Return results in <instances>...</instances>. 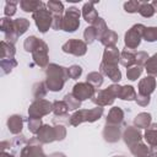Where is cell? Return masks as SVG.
Returning a JSON list of instances; mask_svg holds the SVG:
<instances>
[{
    "instance_id": "obj_1",
    "label": "cell",
    "mask_w": 157,
    "mask_h": 157,
    "mask_svg": "<svg viewBox=\"0 0 157 157\" xmlns=\"http://www.w3.org/2000/svg\"><path fill=\"white\" fill-rule=\"evenodd\" d=\"M69 78L70 77L67 74V67L52 63L45 69V85L52 92L61 91Z\"/></svg>"
},
{
    "instance_id": "obj_2",
    "label": "cell",
    "mask_w": 157,
    "mask_h": 157,
    "mask_svg": "<svg viewBox=\"0 0 157 157\" xmlns=\"http://www.w3.org/2000/svg\"><path fill=\"white\" fill-rule=\"evenodd\" d=\"M103 112H104L103 107H98V105L92 108V109H78L72 115H70L69 124L71 126H77L85 121H88V123L97 121L102 118Z\"/></svg>"
},
{
    "instance_id": "obj_3",
    "label": "cell",
    "mask_w": 157,
    "mask_h": 157,
    "mask_svg": "<svg viewBox=\"0 0 157 157\" xmlns=\"http://www.w3.org/2000/svg\"><path fill=\"white\" fill-rule=\"evenodd\" d=\"M120 88L121 86H119L118 83H113L110 86H108L104 90H98L96 92V94L91 98V101L98 105V107H105V105H112L115 101V98L119 97L120 93Z\"/></svg>"
},
{
    "instance_id": "obj_4",
    "label": "cell",
    "mask_w": 157,
    "mask_h": 157,
    "mask_svg": "<svg viewBox=\"0 0 157 157\" xmlns=\"http://www.w3.org/2000/svg\"><path fill=\"white\" fill-rule=\"evenodd\" d=\"M146 26L141 25V23H136L130 29L126 31L125 36H124V43H125V48L134 50L136 49L140 43L141 39L144 38V31H145Z\"/></svg>"
},
{
    "instance_id": "obj_5",
    "label": "cell",
    "mask_w": 157,
    "mask_h": 157,
    "mask_svg": "<svg viewBox=\"0 0 157 157\" xmlns=\"http://www.w3.org/2000/svg\"><path fill=\"white\" fill-rule=\"evenodd\" d=\"M32 17H33L34 23L40 33H47L53 25V15L48 10L47 4L43 7H40L39 10H37L34 13H32Z\"/></svg>"
},
{
    "instance_id": "obj_6",
    "label": "cell",
    "mask_w": 157,
    "mask_h": 157,
    "mask_svg": "<svg viewBox=\"0 0 157 157\" xmlns=\"http://www.w3.org/2000/svg\"><path fill=\"white\" fill-rule=\"evenodd\" d=\"M80 16L81 11L76 6H71L65 10L63 15V31L65 32H75L80 27Z\"/></svg>"
},
{
    "instance_id": "obj_7",
    "label": "cell",
    "mask_w": 157,
    "mask_h": 157,
    "mask_svg": "<svg viewBox=\"0 0 157 157\" xmlns=\"http://www.w3.org/2000/svg\"><path fill=\"white\" fill-rule=\"evenodd\" d=\"M50 112H53V103L47 99H34L28 108V118H38L42 119V117L48 115Z\"/></svg>"
},
{
    "instance_id": "obj_8",
    "label": "cell",
    "mask_w": 157,
    "mask_h": 157,
    "mask_svg": "<svg viewBox=\"0 0 157 157\" xmlns=\"http://www.w3.org/2000/svg\"><path fill=\"white\" fill-rule=\"evenodd\" d=\"M61 50L66 54H71L75 56H82L87 52V44L85 40L72 38L61 45Z\"/></svg>"
},
{
    "instance_id": "obj_9",
    "label": "cell",
    "mask_w": 157,
    "mask_h": 157,
    "mask_svg": "<svg viewBox=\"0 0 157 157\" xmlns=\"http://www.w3.org/2000/svg\"><path fill=\"white\" fill-rule=\"evenodd\" d=\"M48 45L44 40H39L38 45L36 47V49L32 52V59L34 61L36 65H38L42 69H47V66L49 65V55H48Z\"/></svg>"
},
{
    "instance_id": "obj_10",
    "label": "cell",
    "mask_w": 157,
    "mask_h": 157,
    "mask_svg": "<svg viewBox=\"0 0 157 157\" xmlns=\"http://www.w3.org/2000/svg\"><path fill=\"white\" fill-rule=\"evenodd\" d=\"M37 137H31L27 145L20 151V157H48Z\"/></svg>"
},
{
    "instance_id": "obj_11",
    "label": "cell",
    "mask_w": 157,
    "mask_h": 157,
    "mask_svg": "<svg viewBox=\"0 0 157 157\" xmlns=\"http://www.w3.org/2000/svg\"><path fill=\"white\" fill-rule=\"evenodd\" d=\"M96 92H97L96 88L92 85H90L88 82H77V83L74 85L71 93L77 99H80L82 102V101H86V99H91L96 94Z\"/></svg>"
},
{
    "instance_id": "obj_12",
    "label": "cell",
    "mask_w": 157,
    "mask_h": 157,
    "mask_svg": "<svg viewBox=\"0 0 157 157\" xmlns=\"http://www.w3.org/2000/svg\"><path fill=\"white\" fill-rule=\"evenodd\" d=\"M0 29L5 34V39L9 43L15 44L18 39V36L15 32V26H13V20L10 17H2L0 20Z\"/></svg>"
},
{
    "instance_id": "obj_13",
    "label": "cell",
    "mask_w": 157,
    "mask_h": 157,
    "mask_svg": "<svg viewBox=\"0 0 157 157\" xmlns=\"http://www.w3.org/2000/svg\"><path fill=\"white\" fill-rule=\"evenodd\" d=\"M123 140L128 147H131L132 145L142 141V132L136 126H126L123 132Z\"/></svg>"
},
{
    "instance_id": "obj_14",
    "label": "cell",
    "mask_w": 157,
    "mask_h": 157,
    "mask_svg": "<svg viewBox=\"0 0 157 157\" xmlns=\"http://www.w3.org/2000/svg\"><path fill=\"white\" fill-rule=\"evenodd\" d=\"M102 136L104 139V141L109 142V144H115L118 142L123 134H121V129L120 125H112V124H105L102 131Z\"/></svg>"
},
{
    "instance_id": "obj_15",
    "label": "cell",
    "mask_w": 157,
    "mask_h": 157,
    "mask_svg": "<svg viewBox=\"0 0 157 157\" xmlns=\"http://www.w3.org/2000/svg\"><path fill=\"white\" fill-rule=\"evenodd\" d=\"M38 141L40 144H50L53 141H56V135H55V128L49 125V124H43L40 130L37 132Z\"/></svg>"
},
{
    "instance_id": "obj_16",
    "label": "cell",
    "mask_w": 157,
    "mask_h": 157,
    "mask_svg": "<svg viewBox=\"0 0 157 157\" xmlns=\"http://www.w3.org/2000/svg\"><path fill=\"white\" fill-rule=\"evenodd\" d=\"M119 59H120V52L117 48V45L115 47H108L103 52V56H102V61L101 63L107 64V65L118 66Z\"/></svg>"
},
{
    "instance_id": "obj_17",
    "label": "cell",
    "mask_w": 157,
    "mask_h": 157,
    "mask_svg": "<svg viewBox=\"0 0 157 157\" xmlns=\"http://www.w3.org/2000/svg\"><path fill=\"white\" fill-rule=\"evenodd\" d=\"M99 72L104 76H108L109 80H112L114 83H118L120 80H121V72L120 70L118 69V66H114V65H107V64H103L101 63L99 64Z\"/></svg>"
},
{
    "instance_id": "obj_18",
    "label": "cell",
    "mask_w": 157,
    "mask_h": 157,
    "mask_svg": "<svg viewBox=\"0 0 157 157\" xmlns=\"http://www.w3.org/2000/svg\"><path fill=\"white\" fill-rule=\"evenodd\" d=\"M137 88H139V93L140 94L150 96L155 91V88H156V78L153 76L147 75L146 77H144V78L140 80Z\"/></svg>"
},
{
    "instance_id": "obj_19",
    "label": "cell",
    "mask_w": 157,
    "mask_h": 157,
    "mask_svg": "<svg viewBox=\"0 0 157 157\" xmlns=\"http://www.w3.org/2000/svg\"><path fill=\"white\" fill-rule=\"evenodd\" d=\"M7 129L11 134L18 135L23 129V117L20 114H12L7 118Z\"/></svg>"
},
{
    "instance_id": "obj_20",
    "label": "cell",
    "mask_w": 157,
    "mask_h": 157,
    "mask_svg": "<svg viewBox=\"0 0 157 157\" xmlns=\"http://www.w3.org/2000/svg\"><path fill=\"white\" fill-rule=\"evenodd\" d=\"M94 4H98V1H88L83 5L82 7V17L85 18V21L87 23H93L99 16L97 13V10L94 9Z\"/></svg>"
},
{
    "instance_id": "obj_21",
    "label": "cell",
    "mask_w": 157,
    "mask_h": 157,
    "mask_svg": "<svg viewBox=\"0 0 157 157\" xmlns=\"http://www.w3.org/2000/svg\"><path fill=\"white\" fill-rule=\"evenodd\" d=\"M124 121V112L119 107H113L108 112V115L105 118V124L112 125H121Z\"/></svg>"
},
{
    "instance_id": "obj_22",
    "label": "cell",
    "mask_w": 157,
    "mask_h": 157,
    "mask_svg": "<svg viewBox=\"0 0 157 157\" xmlns=\"http://www.w3.org/2000/svg\"><path fill=\"white\" fill-rule=\"evenodd\" d=\"M135 60H136V52L130 50V49H128V48H124V50L120 52L119 63H120L124 67H128V69H129V67L134 66Z\"/></svg>"
},
{
    "instance_id": "obj_23",
    "label": "cell",
    "mask_w": 157,
    "mask_h": 157,
    "mask_svg": "<svg viewBox=\"0 0 157 157\" xmlns=\"http://www.w3.org/2000/svg\"><path fill=\"white\" fill-rule=\"evenodd\" d=\"M45 4L40 0H21L20 1V7L25 12H32L34 13L37 10L43 7Z\"/></svg>"
},
{
    "instance_id": "obj_24",
    "label": "cell",
    "mask_w": 157,
    "mask_h": 157,
    "mask_svg": "<svg viewBox=\"0 0 157 157\" xmlns=\"http://www.w3.org/2000/svg\"><path fill=\"white\" fill-rule=\"evenodd\" d=\"M144 139L150 146H157V123H151L150 126L145 129Z\"/></svg>"
},
{
    "instance_id": "obj_25",
    "label": "cell",
    "mask_w": 157,
    "mask_h": 157,
    "mask_svg": "<svg viewBox=\"0 0 157 157\" xmlns=\"http://www.w3.org/2000/svg\"><path fill=\"white\" fill-rule=\"evenodd\" d=\"M129 150L135 157H151L150 147H147V145L144 144L142 141L132 145L131 147H129Z\"/></svg>"
},
{
    "instance_id": "obj_26",
    "label": "cell",
    "mask_w": 157,
    "mask_h": 157,
    "mask_svg": "<svg viewBox=\"0 0 157 157\" xmlns=\"http://www.w3.org/2000/svg\"><path fill=\"white\" fill-rule=\"evenodd\" d=\"M0 58L1 59H13L15 54H16V48L15 44L9 43L6 40H1L0 43Z\"/></svg>"
},
{
    "instance_id": "obj_27",
    "label": "cell",
    "mask_w": 157,
    "mask_h": 157,
    "mask_svg": "<svg viewBox=\"0 0 157 157\" xmlns=\"http://www.w3.org/2000/svg\"><path fill=\"white\" fill-rule=\"evenodd\" d=\"M99 42L102 43V45H104L105 48H108V47H115V44H117V42H118V34L114 32V31H112V29H107L104 33H103V36L99 38Z\"/></svg>"
},
{
    "instance_id": "obj_28",
    "label": "cell",
    "mask_w": 157,
    "mask_h": 157,
    "mask_svg": "<svg viewBox=\"0 0 157 157\" xmlns=\"http://www.w3.org/2000/svg\"><path fill=\"white\" fill-rule=\"evenodd\" d=\"M151 120H152V117H151L150 113H146V112L139 113L134 118V126H136L139 129H146V128L150 126Z\"/></svg>"
},
{
    "instance_id": "obj_29",
    "label": "cell",
    "mask_w": 157,
    "mask_h": 157,
    "mask_svg": "<svg viewBox=\"0 0 157 157\" xmlns=\"http://www.w3.org/2000/svg\"><path fill=\"white\" fill-rule=\"evenodd\" d=\"M48 87L45 85V81H39V82H36L32 87V93H33V97L36 99H43L47 93H48Z\"/></svg>"
},
{
    "instance_id": "obj_30",
    "label": "cell",
    "mask_w": 157,
    "mask_h": 157,
    "mask_svg": "<svg viewBox=\"0 0 157 157\" xmlns=\"http://www.w3.org/2000/svg\"><path fill=\"white\" fill-rule=\"evenodd\" d=\"M136 96L137 94H136L135 88L132 86H130V85H125V86H121L118 98H120L123 101H135Z\"/></svg>"
},
{
    "instance_id": "obj_31",
    "label": "cell",
    "mask_w": 157,
    "mask_h": 157,
    "mask_svg": "<svg viewBox=\"0 0 157 157\" xmlns=\"http://www.w3.org/2000/svg\"><path fill=\"white\" fill-rule=\"evenodd\" d=\"M13 26H15L16 34L20 37V36L25 34L27 32V29L29 28V21L25 17H18V18L13 20Z\"/></svg>"
},
{
    "instance_id": "obj_32",
    "label": "cell",
    "mask_w": 157,
    "mask_h": 157,
    "mask_svg": "<svg viewBox=\"0 0 157 157\" xmlns=\"http://www.w3.org/2000/svg\"><path fill=\"white\" fill-rule=\"evenodd\" d=\"M103 75L99 71H92L90 74H87L86 76V82H88L90 85H92L94 88H99L103 85Z\"/></svg>"
},
{
    "instance_id": "obj_33",
    "label": "cell",
    "mask_w": 157,
    "mask_h": 157,
    "mask_svg": "<svg viewBox=\"0 0 157 157\" xmlns=\"http://www.w3.org/2000/svg\"><path fill=\"white\" fill-rule=\"evenodd\" d=\"M69 110L70 109L64 101H54L53 102V113L55 117H66Z\"/></svg>"
},
{
    "instance_id": "obj_34",
    "label": "cell",
    "mask_w": 157,
    "mask_h": 157,
    "mask_svg": "<svg viewBox=\"0 0 157 157\" xmlns=\"http://www.w3.org/2000/svg\"><path fill=\"white\" fill-rule=\"evenodd\" d=\"M145 70L147 75L156 77L157 76V53L148 58V60L145 64Z\"/></svg>"
},
{
    "instance_id": "obj_35",
    "label": "cell",
    "mask_w": 157,
    "mask_h": 157,
    "mask_svg": "<svg viewBox=\"0 0 157 157\" xmlns=\"http://www.w3.org/2000/svg\"><path fill=\"white\" fill-rule=\"evenodd\" d=\"M16 66H17V61H16L15 59H1V60H0L1 75H7V74H10Z\"/></svg>"
},
{
    "instance_id": "obj_36",
    "label": "cell",
    "mask_w": 157,
    "mask_h": 157,
    "mask_svg": "<svg viewBox=\"0 0 157 157\" xmlns=\"http://www.w3.org/2000/svg\"><path fill=\"white\" fill-rule=\"evenodd\" d=\"M47 7L48 10L52 12L53 16L55 15H63L64 13V4L61 1H56V0H49L47 2Z\"/></svg>"
},
{
    "instance_id": "obj_37",
    "label": "cell",
    "mask_w": 157,
    "mask_h": 157,
    "mask_svg": "<svg viewBox=\"0 0 157 157\" xmlns=\"http://www.w3.org/2000/svg\"><path fill=\"white\" fill-rule=\"evenodd\" d=\"M63 101L67 104V107H69L70 110H76V109H78L81 107V101L77 99L72 93H66L64 96V99Z\"/></svg>"
},
{
    "instance_id": "obj_38",
    "label": "cell",
    "mask_w": 157,
    "mask_h": 157,
    "mask_svg": "<svg viewBox=\"0 0 157 157\" xmlns=\"http://www.w3.org/2000/svg\"><path fill=\"white\" fill-rule=\"evenodd\" d=\"M94 29H96V32H97V38L99 39L102 36H103V33L108 29V26H107V23H105V21L102 18V17H98L92 25H91Z\"/></svg>"
},
{
    "instance_id": "obj_39",
    "label": "cell",
    "mask_w": 157,
    "mask_h": 157,
    "mask_svg": "<svg viewBox=\"0 0 157 157\" xmlns=\"http://www.w3.org/2000/svg\"><path fill=\"white\" fill-rule=\"evenodd\" d=\"M39 38H37L36 36H29V37H27L26 39H25V42H23V48H25V50L27 52V53H32L34 49H36V47L38 45V43H39Z\"/></svg>"
},
{
    "instance_id": "obj_40",
    "label": "cell",
    "mask_w": 157,
    "mask_h": 157,
    "mask_svg": "<svg viewBox=\"0 0 157 157\" xmlns=\"http://www.w3.org/2000/svg\"><path fill=\"white\" fill-rule=\"evenodd\" d=\"M142 71H144L142 66L134 65V66H131V67L126 69V77H128L130 81H136V80L141 76Z\"/></svg>"
},
{
    "instance_id": "obj_41",
    "label": "cell",
    "mask_w": 157,
    "mask_h": 157,
    "mask_svg": "<svg viewBox=\"0 0 157 157\" xmlns=\"http://www.w3.org/2000/svg\"><path fill=\"white\" fill-rule=\"evenodd\" d=\"M139 13L142 16V17H152L155 15V10L152 7V5L147 1H141V6H140V10H139Z\"/></svg>"
},
{
    "instance_id": "obj_42",
    "label": "cell",
    "mask_w": 157,
    "mask_h": 157,
    "mask_svg": "<svg viewBox=\"0 0 157 157\" xmlns=\"http://www.w3.org/2000/svg\"><path fill=\"white\" fill-rule=\"evenodd\" d=\"M83 39L86 42V44H92L96 39H97V32L92 26H88L85 28L83 31Z\"/></svg>"
},
{
    "instance_id": "obj_43",
    "label": "cell",
    "mask_w": 157,
    "mask_h": 157,
    "mask_svg": "<svg viewBox=\"0 0 157 157\" xmlns=\"http://www.w3.org/2000/svg\"><path fill=\"white\" fill-rule=\"evenodd\" d=\"M43 126V123H42V119H38V118H28V130L32 132V134H36L40 130V128Z\"/></svg>"
},
{
    "instance_id": "obj_44",
    "label": "cell",
    "mask_w": 157,
    "mask_h": 157,
    "mask_svg": "<svg viewBox=\"0 0 157 157\" xmlns=\"http://www.w3.org/2000/svg\"><path fill=\"white\" fill-rule=\"evenodd\" d=\"M17 4H20L18 1L16 0H11V1H6L5 4V9H4V13L6 17H11L16 13V10H17Z\"/></svg>"
},
{
    "instance_id": "obj_45",
    "label": "cell",
    "mask_w": 157,
    "mask_h": 157,
    "mask_svg": "<svg viewBox=\"0 0 157 157\" xmlns=\"http://www.w3.org/2000/svg\"><path fill=\"white\" fill-rule=\"evenodd\" d=\"M144 39L146 42L157 40V27H146L144 31Z\"/></svg>"
},
{
    "instance_id": "obj_46",
    "label": "cell",
    "mask_w": 157,
    "mask_h": 157,
    "mask_svg": "<svg viewBox=\"0 0 157 157\" xmlns=\"http://www.w3.org/2000/svg\"><path fill=\"white\" fill-rule=\"evenodd\" d=\"M140 6H141V1L130 0V1H126L124 4V10L129 13H135V12H139Z\"/></svg>"
},
{
    "instance_id": "obj_47",
    "label": "cell",
    "mask_w": 157,
    "mask_h": 157,
    "mask_svg": "<svg viewBox=\"0 0 157 157\" xmlns=\"http://www.w3.org/2000/svg\"><path fill=\"white\" fill-rule=\"evenodd\" d=\"M67 74L70 78L77 80L82 75V67L80 65H71L70 67H67Z\"/></svg>"
},
{
    "instance_id": "obj_48",
    "label": "cell",
    "mask_w": 157,
    "mask_h": 157,
    "mask_svg": "<svg viewBox=\"0 0 157 157\" xmlns=\"http://www.w3.org/2000/svg\"><path fill=\"white\" fill-rule=\"evenodd\" d=\"M148 54L146 53V52H144V50H141V52H136V60H135V64L137 65V66H144L145 64H146V61L148 60Z\"/></svg>"
},
{
    "instance_id": "obj_49",
    "label": "cell",
    "mask_w": 157,
    "mask_h": 157,
    "mask_svg": "<svg viewBox=\"0 0 157 157\" xmlns=\"http://www.w3.org/2000/svg\"><path fill=\"white\" fill-rule=\"evenodd\" d=\"M27 142H28V140L26 139V136L22 135V134H20V135H17V136L13 139L12 146H13V148H15V147H21V150H22V148L27 145Z\"/></svg>"
},
{
    "instance_id": "obj_50",
    "label": "cell",
    "mask_w": 157,
    "mask_h": 157,
    "mask_svg": "<svg viewBox=\"0 0 157 157\" xmlns=\"http://www.w3.org/2000/svg\"><path fill=\"white\" fill-rule=\"evenodd\" d=\"M55 128V135H56V141H63L66 137V129L64 125L58 124L54 126Z\"/></svg>"
},
{
    "instance_id": "obj_51",
    "label": "cell",
    "mask_w": 157,
    "mask_h": 157,
    "mask_svg": "<svg viewBox=\"0 0 157 157\" xmlns=\"http://www.w3.org/2000/svg\"><path fill=\"white\" fill-rule=\"evenodd\" d=\"M150 101H151V97L150 96H145V94H140V93L136 96V99H135V102L139 105H141V107L148 105L150 104Z\"/></svg>"
},
{
    "instance_id": "obj_52",
    "label": "cell",
    "mask_w": 157,
    "mask_h": 157,
    "mask_svg": "<svg viewBox=\"0 0 157 157\" xmlns=\"http://www.w3.org/2000/svg\"><path fill=\"white\" fill-rule=\"evenodd\" d=\"M52 28L55 31H59L63 28V15H55L53 16V25Z\"/></svg>"
},
{
    "instance_id": "obj_53",
    "label": "cell",
    "mask_w": 157,
    "mask_h": 157,
    "mask_svg": "<svg viewBox=\"0 0 157 157\" xmlns=\"http://www.w3.org/2000/svg\"><path fill=\"white\" fill-rule=\"evenodd\" d=\"M10 145H11L10 141H1V142H0V150H1V151H5V150L7 148L6 146L10 147Z\"/></svg>"
},
{
    "instance_id": "obj_54",
    "label": "cell",
    "mask_w": 157,
    "mask_h": 157,
    "mask_svg": "<svg viewBox=\"0 0 157 157\" xmlns=\"http://www.w3.org/2000/svg\"><path fill=\"white\" fill-rule=\"evenodd\" d=\"M150 151H151V157H157V146H151Z\"/></svg>"
},
{
    "instance_id": "obj_55",
    "label": "cell",
    "mask_w": 157,
    "mask_h": 157,
    "mask_svg": "<svg viewBox=\"0 0 157 157\" xmlns=\"http://www.w3.org/2000/svg\"><path fill=\"white\" fill-rule=\"evenodd\" d=\"M48 157H66V156H65V153H63V152H53V153H50Z\"/></svg>"
},
{
    "instance_id": "obj_56",
    "label": "cell",
    "mask_w": 157,
    "mask_h": 157,
    "mask_svg": "<svg viewBox=\"0 0 157 157\" xmlns=\"http://www.w3.org/2000/svg\"><path fill=\"white\" fill-rule=\"evenodd\" d=\"M0 157H15V156H13V155H11V153H9V152L1 151V153H0Z\"/></svg>"
},
{
    "instance_id": "obj_57",
    "label": "cell",
    "mask_w": 157,
    "mask_h": 157,
    "mask_svg": "<svg viewBox=\"0 0 157 157\" xmlns=\"http://www.w3.org/2000/svg\"><path fill=\"white\" fill-rule=\"evenodd\" d=\"M151 5H152V7H153L155 12H157V0H153V1L151 2Z\"/></svg>"
},
{
    "instance_id": "obj_58",
    "label": "cell",
    "mask_w": 157,
    "mask_h": 157,
    "mask_svg": "<svg viewBox=\"0 0 157 157\" xmlns=\"http://www.w3.org/2000/svg\"><path fill=\"white\" fill-rule=\"evenodd\" d=\"M113 157H125V156H118V155H117V156H113Z\"/></svg>"
}]
</instances>
